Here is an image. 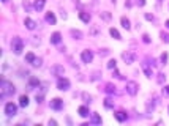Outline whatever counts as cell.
<instances>
[{"mask_svg": "<svg viewBox=\"0 0 169 126\" xmlns=\"http://www.w3.org/2000/svg\"><path fill=\"white\" fill-rule=\"evenodd\" d=\"M14 93H16V87L13 85V82L3 79V80L0 82V99L3 101L6 96H13Z\"/></svg>", "mask_w": 169, "mask_h": 126, "instance_id": "obj_1", "label": "cell"}, {"mask_svg": "<svg viewBox=\"0 0 169 126\" xmlns=\"http://www.w3.org/2000/svg\"><path fill=\"white\" fill-rule=\"evenodd\" d=\"M11 50H13L16 55H21L22 50H24V41H22L19 36H14L13 41H11Z\"/></svg>", "mask_w": 169, "mask_h": 126, "instance_id": "obj_2", "label": "cell"}, {"mask_svg": "<svg viewBox=\"0 0 169 126\" xmlns=\"http://www.w3.org/2000/svg\"><path fill=\"white\" fill-rule=\"evenodd\" d=\"M125 90H127L128 94H131V96H136L137 92H139V85H137V82H134V80H128L127 85H125Z\"/></svg>", "mask_w": 169, "mask_h": 126, "instance_id": "obj_3", "label": "cell"}, {"mask_svg": "<svg viewBox=\"0 0 169 126\" xmlns=\"http://www.w3.org/2000/svg\"><path fill=\"white\" fill-rule=\"evenodd\" d=\"M5 113H6V117L18 115V106L14 104V102H6L5 104Z\"/></svg>", "mask_w": 169, "mask_h": 126, "instance_id": "obj_4", "label": "cell"}, {"mask_svg": "<svg viewBox=\"0 0 169 126\" xmlns=\"http://www.w3.org/2000/svg\"><path fill=\"white\" fill-rule=\"evenodd\" d=\"M70 80L66 77H58V82H57V88L62 90V92H66V90H70Z\"/></svg>", "mask_w": 169, "mask_h": 126, "instance_id": "obj_5", "label": "cell"}, {"mask_svg": "<svg viewBox=\"0 0 169 126\" xmlns=\"http://www.w3.org/2000/svg\"><path fill=\"white\" fill-rule=\"evenodd\" d=\"M51 74H52V76H56V77H63L65 68H63L62 65H54L52 68H51Z\"/></svg>", "mask_w": 169, "mask_h": 126, "instance_id": "obj_6", "label": "cell"}, {"mask_svg": "<svg viewBox=\"0 0 169 126\" xmlns=\"http://www.w3.org/2000/svg\"><path fill=\"white\" fill-rule=\"evenodd\" d=\"M81 60L84 62V63H92V60H93V52H92V50H89V49L82 50Z\"/></svg>", "mask_w": 169, "mask_h": 126, "instance_id": "obj_7", "label": "cell"}, {"mask_svg": "<svg viewBox=\"0 0 169 126\" xmlns=\"http://www.w3.org/2000/svg\"><path fill=\"white\" fill-rule=\"evenodd\" d=\"M122 58H123V62L127 63V65H131V63L134 62L136 55L133 54V52H130V50H127V52H123V54H122Z\"/></svg>", "mask_w": 169, "mask_h": 126, "instance_id": "obj_8", "label": "cell"}, {"mask_svg": "<svg viewBox=\"0 0 169 126\" xmlns=\"http://www.w3.org/2000/svg\"><path fill=\"white\" fill-rule=\"evenodd\" d=\"M49 106H51V109H54V110H60L63 107V101H62L60 98H54V99L49 102Z\"/></svg>", "mask_w": 169, "mask_h": 126, "instance_id": "obj_9", "label": "cell"}, {"mask_svg": "<svg viewBox=\"0 0 169 126\" xmlns=\"http://www.w3.org/2000/svg\"><path fill=\"white\" fill-rule=\"evenodd\" d=\"M141 66H142V71H144V74L147 76L149 79H150L153 76V69H152V65H149L147 62H144V63H141Z\"/></svg>", "mask_w": 169, "mask_h": 126, "instance_id": "obj_10", "label": "cell"}, {"mask_svg": "<svg viewBox=\"0 0 169 126\" xmlns=\"http://www.w3.org/2000/svg\"><path fill=\"white\" fill-rule=\"evenodd\" d=\"M24 25H25L27 30H35V29H37V22H35L33 19H30V18L24 19Z\"/></svg>", "mask_w": 169, "mask_h": 126, "instance_id": "obj_11", "label": "cell"}, {"mask_svg": "<svg viewBox=\"0 0 169 126\" xmlns=\"http://www.w3.org/2000/svg\"><path fill=\"white\" fill-rule=\"evenodd\" d=\"M114 117H115V120L117 121H125L128 118V115H127V112H123V110H119V112H114Z\"/></svg>", "mask_w": 169, "mask_h": 126, "instance_id": "obj_12", "label": "cell"}, {"mask_svg": "<svg viewBox=\"0 0 169 126\" xmlns=\"http://www.w3.org/2000/svg\"><path fill=\"white\" fill-rule=\"evenodd\" d=\"M77 113H79L82 118H87L89 115H92V113L89 112V107H85V106H81V107L77 109Z\"/></svg>", "mask_w": 169, "mask_h": 126, "instance_id": "obj_13", "label": "cell"}, {"mask_svg": "<svg viewBox=\"0 0 169 126\" xmlns=\"http://www.w3.org/2000/svg\"><path fill=\"white\" fill-rule=\"evenodd\" d=\"M60 41H62V35L58 33V32H54V33L51 35V43H52V44H58Z\"/></svg>", "mask_w": 169, "mask_h": 126, "instance_id": "obj_14", "label": "cell"}, {"mask_svg": "<svg viewBox=\"0 0 169 126\" xmlns=\"http://www.w3.org/2000/svg\"><path fill=\"white\" fill-rule=\"evenodd\" d=\"M40 85H41L40 79H37V77H30V80H29V90H33V87H40Z\"/></svg>", "mask_w": 169, "mask_h": 126, "instance_id": "obj_15", "label": "cell"}, {"mask_svg": "<svg viewBox=\"0 0 169 126\" xmlns=\"http://www.w3.org/2000/svg\"><path fill=\"white\" fill-rule=\"evenodd\" d=\"M44 5H46V0H35L33 2V8L37 11H41L43 8H44Z\"/></svg>", "mask_w": 169, "mask_h": 126, "instance_id": "obj_16", "label": "cell"}, {"mask_svg": "<svg viewBox=\"0 0 169 126\" xmlns=\"http://www.w3.org/2000/svg\"><path fill=\"white\" fill-rule=\"evenodd\" d=\"M79 18H81V21H82V22L89 24V22H90V19H92V16H90L87 11H81V13H79Z\"/></svg>", "mask_w": 169, "mask_h": 126, "instance_id": "obj_17", "label": "cell"}, {"mask_svg": "<svg viewBox=\"0 0 169 126\" xmlns=\"http://www.w3.org/2000/svg\"><path fill=\"white\" fill-rule=\"evenodd\" d=\"M46 22L48 24H51V25H54V24L57 22V19H56V16H54V13H46Z\"/></svg>", "mask_w": 169, "mask_h": 126, "instance_id": "obj_18", "label": "cell"}, {"mask_svg": "<svg viewBox=\"0 0 169 126\" xmlns=\"http://www.w3.org/2000/svg\"><path fill=\"white\" fill-rule=\"evenodd\" d=\"M117 87L114 85V84H106V87H104V92L106 93H109V94H112V93H117Z\"/></svg>", "mask_w": 169, "mask_h": 126, "instance_id": "obj_19", "label": "cell"}, {"mask_svg": "<svg viewBox=\"0 0 169 126\" xmlns=\"http://www.w3.org/2000/svg\"><path fill=\"white\" fill-rule=\"evenodd\" d=\"M19 106H21V107H27V106H29V96H27V94H22V96L19 98Z\"/></svg>", "mask_w": 169, "mask_h": 126, "instance_id": "obj_20", "label": "cell"}, {"mask_svg": "<svg viewBox=\"0 0 169 126\" xmlns=\"http://www.w3.org/2000/svg\"><path fill=\"white\" fill-rule=\"evenodd\" d=\"M120 24H122V27H123L125 30H130V29H131V25H130V19L125 18V16H123V18H120Z\"/></svg>", "mask_w": 169, "mask_h": 126, "instance_id": "obj_21", "label": "cell"}, {"mask_svg": "<svg viewBox=\"0 0 169 126\" xmlns=\"http://www.w3.org/2000/svg\"><path fill=\"white\" fill-rule=\"evenodd\" d=\"M92 123H93V125H101V117H100V113H96V112L92 113Z\"/></svg>", "mask_w": 169, "mask_h": 126, "instance_id": "obj_22", "label": "cell"}, {"mask_svg": "<svg viewBox=\"0 0 169 126\" xmlns=\"http://www.w3.org/2000/svg\"><path fill=\"white\" fill-rule=\"evenodd\" d=\"M109 33H111V36H112V38H115V39H122L120 33H119V30L114 29V27H111V29H109Z\"/></svg>", "mask_w": 169, "mask_h": 126, "instance_id": "obj_23", "label": "cell"}, {"mask_svg": "<svg viewBox=\"0 0 169 126\" xmlns=\"http://www.w3.org/2000/svg\"><path fill=\"white\" fill-rule=\"evenodd\" d=\"M71 36L74 38V39H82V36H84V35H82V32L81 30H71Z\"/></svg>", "mask_w": 169, "mask_h": 126, "instance_id": "obj_24", "label": "cell"}, {"mask_svg": "<svg viewBox=\"0 0 169 126\" xmlns=\"http://www.w3.org/2000/svg\"><path fill=\"white\" fill-rule=\"evenodd\" d=\"M100 18L103 21H111V13L109 11H103V13H100Z\"/></svg>", "mask_w": 169, "mask_h": 126, "instance_id": "obj_25", "label": "cell"}, {"mask_svg": "<svg viewBox=\"0 0 169 126\" xmlns=\"http://www.w3.org/2000/svg\"><path fill=\"white\" fill-rule=\"evenodd\" d=\"M104 107L106 109H112L114 107V101L111 99V98H106L104 99Z\"/></svg>", "mask_w": 169, "mask_h": 126, "instance_id": "obj_26", "label": "cell"}, {"mask_svg": "<svg viewBox=\"0 0 169 126\" xmlns=\"http://www.w3.org/2000/svg\"><path fill=\"white\" fill-rule=\"evenodd\" d=\"M43 65V60L40 57H35V60H33V63H32V66H35V68H40V66Z\"/></svg>", "mask_w": 169, "mask_h": 126, "instance_id": "obj_27", "label": "cell"}, {"mask_svg": "<svg viewBox=\"0 0 169 126\" xmlns=\"http://www.w3.org/2000/svg\"><path fill=\"white\" fill-rule=\"evenodd\" d=\"M33 60H35V54L33 52H29L25 55V62L27 63H33Z\"/></svg>", "mask_w": 169, "mask_h": 126, "instance_id": "obj_28", "label": "cell"}, {"mask_svg": "<svg viewBox=\"0 0 169 126\" xmlns=\"http://www.w3.org/2000/svg\"><path fill=\"white\" fill-rule=\"evenodd\" d=\"M108 68H109V69H115V68H117V62H115V58H112V60H109V62H108Z\"/></svg>", "mask_w": 169, "mask_h": 126, "instance_id": "obj_29", "label": "cell"}, {"mask_svg": "<svg viewBox=\"0 0 169 126\" xmlns=\"http://www.w3.org/2000/svg\"><path fill=\"white\" fill-rule=\"evenodd\" d=\"M160 36H161V39H163L164 43H169V33H164V32H161Z\"/></svg>", "mask_w": 169, "mask_h": 126, "instance_id": "obj_30", "label": "cell"}, {"mask_svg": "<svg viewBox=\"0 0 169 126\" xmlns=\"http://www.w3.org/2000/svg\"><path fill=\"white\" fill-rule=\"evenodd\" d=\"M156 80H158V84H164V82H166V76H164V74H158Z\"/></svg>", "mask_w": 169, "mask_h": 126, "instance_id": "obj_31", "label": "cell"}, {"mask_svg": "<svg viewBox=\"0 0 169 126\" xmlns=\"http://www.w3.org/2000/svg\"><path fill=\"white\" fill-rule=\"evenodd\" d=\"M82 98H84V101L87 102V104H90V102H92V96H90V94H87V93H82Z\"/></svg>", "mask_w": 169, "mask_h": 126, "instance_id": "obj_32", "label": "cell"}, {"mask_svg": "<svg viewBox=\"0 0 169 126\" xmlns=\"http://www.w3.org/2000/svg\"><path fill=\"white\" fill-rule=\"evenodd\" d=\"M160 60H161V63H164V65H166V63H168V54L163 52V54H161V57H160Z\"/></svg>", "mask_w": 169, "mask_h": 126, "instance_id": "obj_33", "label": "cell"}, {"mask_svg": "<svg viewBox=\"0 0 169 126\" xmlns=\"http://www.w3.org/2000/svg\"><path fill=\"white\" fill-rule=\"evenodd\" d=\"M24 10L25 11H30V10H32V5H30L29 2H24Z\"/></svg>", "mask_w": 169, "mask_h": 126, "instance_id": "obj_34", "label": "cell"}, {"mask_svg": "<svg viewBox=\"0 0 169 126\" xmlns=\"http://www.w3.org/2000/svg\"><path fill=\"white\" fill-rule=\"evenodd\" d=\"M114 76H115L117 79H123V76H122V74L119 73V71H117V68H115V69H114Z\"/></svg>", "mask_w": 169, "mask_h": 126, "instance_id": "obj_35", "label": "cell"}, {"mask_svg": "<svg viewBox=\"0 0 169 126\" xmlns=\"http://www.w3.org/2000/svg\"><path fill=\"white\" fill-rule=\"evenodd\" d=\"M48 125L49 126H57V121L54 120V118H49V121H48Z\"/></svg>", "mask_w": 169, "mask_h": 126, "instance_id": "obj_36", "label": "cell"}, {"mask_svg": "<svg viewBox=\"0 0 169 126\" xmlns=\"http://www.w3.org/2000/svg\"><path fill=\"white\" fill-rule=\"evenodd\" d=\"M145 19H147V21H153V14H150V13H145Z\"/></svg>", "mask_w": 169, "mask_h": 126, "instance_id": "obj_37", "label": "cell"}, {"mask_svg": "<svg viewBox=\"0 0 169 126\" xmlns=\"http://www.w3.org/2000/svg\"><path fill=\"white\" fill-rule=\"evenodd\" d=\"M163 94H166V96H169V85H166L163 88Z\"/></svg>", "mask_w": 169, "mask_h": 126, "instance_id": "obj_38", "label": "cell"}, {"mask_svg": "<svg viewBox=\"0 0 169 126\" xmlns=\"http://www.w3.org/2000/svg\"><path fill=\"white\" fill-rule=\"evenodd\" d=\"M43 99H44V96H41V94H37V102L40 104V102H43Z\"/></svg>", "mask_w": 169, "mask_h": 126, "instance_id": "obj_39", "label": "cell"}, {"mask_svg": "<svg viewBox=\"0 0 169 126\" xmlns=\"http://www.w3.org/2000/svg\"><path fill=\"white\" fill-rule=\"evenodd\" d=\"M98 33V29L96 27H92V29H90V35H96Z\"/></svg>", "mask_w": 169, "mask_h": 126, "instance_id": "obj_40", "label": "cell"}, {"mask_svg": "<svg viewBox=\"0 0 169 126\" xmlns=\"http://www.w3.org/2000/svg\"><path fill=\"white\" fill-rule=\"evenodd\" d=\"M142 41H144V43H150V36H149V35H144V36H142Z\"/></svg>", "mask_w": 169, "mask_h": 126, "instance_id": "obj_41", "label": "cell"}, {"mask_svg": "<svg viewBox=\"0 0 169 126\" xmlns=\"http://www.w3.org/2000/svg\"><path fill=\"white\" fill-rule=\"evenodd\" d=\"M98 54H100V55H108V54H109V50H108V49H101Z\"/></svg>", "mask_w": 169, "mask_h": 126, "instance_id": "obj_42", "label": "cell"}, {"mask_svg": "<svg viewBox=\"0 0 169 126\" xmlns=\"http://www.w3.org/2000/svg\"><path fill=\"white\" fill-rule=\"evenodd\" d=\"M136 2H137V5H139V6H144L145 5V0H136Z\"/></svg>", "mask_w": 169, "mask_h": 126, "instance_id": "obj_43", "label": "cell"}, {"mask_svg": "<svg viewBox=\"0 0 169 126\" xmlns=\"http://www.w3.org/2000/svg\"><path fill=\"white\" fill-rule=\"evenodd\" d=\"M60 18L62 19H66V13H65V11H62V13H60Z\"/></svg>", "mask_w": 169, "mask_h": 126, "instance_id": "obj_44", "label": "cell"}, {"mask_svg": "<svg viewBox=\"0 0 169 126\" xmlns=\"http://www.w3.org/2000/svg\"><path fill=\"white\" fill-rule=\"evenodd\" d=\"M125 6L130 8V6H131V2H130V0H127V2H125Z\"/></svg>", "mask_w": 169, "mask_h": 126, "instance_id": "obj_45", "label": "cell"}, {"mask_svg": "<svg viewBox=\"0 0 169 126\" xmlns=\"http://www.w3.org/2000/svg\"><path fill=\"white\" fill-rule=\"evenodd\" d=\"M166 27H168V29H169V21H166Z\"/></svg>", "mask_w": 169, "mask_h": 126, "instance_id": "obj_46", "label": "cell"}, {"mask_svg": "<svg viewBox=\"0 0 169 126\" xmlns=\"http://www.w3.org/2000/svg\"><path fill=\"white\" fill-rule=\"evenodd\" d=\"M2 2H8V0H2Z\"/></svg>", "mask_w": 169, "mask_h": 126, "instance_id": "obj_47", "label": "cell"}, {"mask_svg": "<svg viewBox=\"0 0 169 126\" xmlns=\"http://www.w3.org/2000/svg\"><path fill=\"white\" fill-rule=\"evenodd\" d=\"M112 3H115V0H112Z\"/></svg>", "mask_w": 169, "mask_h": 126, "instance_id": "obj_48", "label": "cell"}, {"mask_svg": "<svg viewBox=\"0 0 169 126\" xmlns=\"http://www.w3.org/2000/svg\"><path fill=\"white\" fill-rule=\"evenodd\" d=\"M168 110H169V107H168Z\"/></svg>", "mask_w": 169, "mask_h": 126, "instance_id": "obj_49", "label": "cell"}, {"mask_svg": "<svg viewBox=\"0 0 169 126\" xmlns=\"http://www.w3.org/2000/svg\"><path fill=\"white\" fill-rule=\"evenodd\" d=\"M160 2H161V0H160Z\"/></svg>", "mask_w": 169, "mask_h": 126, "instance_id": "obj_50", "label": "cell"}]
</instances>
